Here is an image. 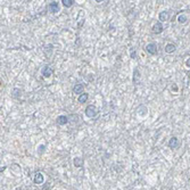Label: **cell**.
<instances>
[{"label": "cell", "mask_w": 190, "mask_h": 190, "mask_svg": "<svg viewBox=\"0 0 190 190\" xmlns=\"http://www.w3.org/2000/svg\"><path fill=\"white\" fill-rule=\"evenodd\" d=\"M84 114L89 119H94L98 115V108L96 107L95 105H88L86 107V110H84Z\"/></svg>", "instance_id": "6da1fadb"}, {"label": "cell", "mask_w": 190, "mask_h": 190, "mask_svg": "<svg viewBox=\"0 0 190 190\" xmlns=\"http://www.w3.org/2000/svg\"><path fill=\"white\" fill-rule=\"evenodd\" d=\"M145 50H146V53H147L148 55L154 56V55H156V53H157V44L154 43V42H150V43L146 44Z\"/></svg>", "instance_id": "7a4b0ae2"}, {"label": "cell", "mask_w": 190, "mask_h": 190, "mask_svg": "<svg viewBox=\"0 0 190 190\" xmlns=\"http://www.w3.org/2000/svg\"><path fill=\"white\" fill-rule=\"evenodd\" d=\"M48 9H49V11H50V13H53V14L58 13V11L61 10L59 2H57V1H51V2L48 5Z\"/></svg>", "instance_id": "3957f363"}, {"label": "cell", "mask_w": 190, "mask_h": 190, "mask_svg": "<svg viewBox=\"0 0 190 190\" xmlns=\"http://www.w3.org/2000/svg\"><path fill=\"white\" fill-rule=\"evenodd\" d=\"M167 146H168L171 149H177V148L180 147V141H179V139H178L177 137H172V138L168 140Z\"/></svg>", "instance_id": "277c9868"}, {"label": "cell", "mask_w": 190, "mask_h": 190, "mask_svg": "<svg viewBox=\"0 0 190 190\" xmlns=\"http://www.w3.org/2000/svg\"><path fill=\"white\" fill-rule=\"evenodd\" d=\"M53 73H54V71H53V68H51L49 65H44V66L41 68V74H42L44 77H50V76L53 75Z\"/></svg>", "instance_id": "5b68a950"}, {"label": "cell", "mask_w": 190, "mask_h": 190, "mask_svg": "<svg viewBox=\"0 0 190 190\" xmlns=\"http://www.w3.org/2000/svg\"><path fill=\"white\" fill-rule=\"evenodd\" d=\"M33 182L35 185H42L44 182V177L41 172H36L34 173V177H33Z\"/></svg>", "instance_id": "8992f818"}, {"label": "cell", "mask_w": 190, "mask_h": 190, "mask_svg": "<svg viewBox=\"0 0 190 190\" xmlns=\"http://www.w3.org/2000/svg\"><path fill=\"white\" fill-rule=\"evenodd\" d=\"M163 30H164V26H163V23H160V22H156L152 28V32L154 34H160Z\"/></svg>", "instance_id": "52a82bcc"}, {"label": "cell", "mask_w": 190, "mask_h": 190, "mask_svg": "<svg viewBox=\"0 0 190 190\" xmlns=\"http://www.w3.org/2000/svg\"><path fill=\"white\" fill-rule=\"evenodd\" d=\"M170 11L168 10H164V11H160L158 14V22L163 23V22H166L170 20Z\"/></svg>", "instance_id": "ba28073f"}, {"label": "cell", "mask_w": 190, "mask_h": 190, "mask_svg": "<svg viewBox=\"0 0 190 190\" xmlns=\"http://www.w3.org/2000/svg\"><path fill=\"white\" fill-rule=\"evenodd\" d=\"M56 122H57V124H59V125H66V124L69 122V116L59 115V116L56 119Z\"/></svg>", "instance_id": "9c48e42d"}, {"label": "cell", "mask_w": 190, "mask_h": 190, "mask_svg": "<svg viewBox=\"0 0 190 190\" xmlns=\"http://www.w3.org/2000/svg\"><path fill=\"white\" fill-rule=\"evenodd\" d=\"M175 50H177V47L173 43H166L165 47H164V51L166 54H173Z\"/></svg>", "instance_id": "30bf717a"}, {"label": "cell", "mask_w": 190, "mask_h": 190, "mask_svg": "<svg viewBox=\"0 0 190 190\" xmlns=\"http://www.w3.org/2000/svg\"><path fill=\"white\" fill-rule=\"evenodd\" d=\"M84 91V87L83 84H75V87L73 88V92L75 95H82Z\"/></svg>", "instance_id": "8fae6325"}, {"label": "cell", "mask_w": 190, "mask_h": 190, "mask_svg": "<svg viewBox=\"0 0 190 190\" xmlns=\"http://www.w3.org/2000/svg\"><path fill=\"white\" fill-rule=\"evenodd\" d=\"M140 77H141V73H140V71L138 68H135L134 72H133V83L137 84L140 81Z\"/></svg>", "instance_id": "7c38bea8"}, {"label": "cell", "mask_w": 190, "mask_h": 190, "mask_svg": "<svg viewBox=\"0 0 190 190\" xmlns=\"http://www.w3.org/2000/svg\"><path fill=\"white\" fill-rule=\"evenodd\" d=\"M138 114H139L140 116H146V115L148 114V108H147L146 106L141 105V106L138 108Z\"/></svg>", "instance_id": "4fadbf2b"}, {"label": "cell", "mask_w": 190, "mask_h": 190, "mask_svg": "<svg viewBox=\"0 0 190 190\" xmlns=\"http://www.w3.org/2000/svg\"><path fill=\"white\" fill-rule=\"evenodd\" d=\"M73 163H74V166L75 167H82L84 160H83L82 157H75V158L73 159Z\"/></svg>", "instance_id": "5bb4252c"}, {"label": "cell", "mask_w": 190, "mask_h": 190, "mask_svg": "<svg viewBox=\"0 0 190 190\" xmlns=\"http://www.w3.org/2000/svg\"><path fill=\"white\" fill-rule=\"evenodd\" d=\"M88 99H89V95L84 92V94H82V95L79 96L77 101H79L80 104H84V102H87V101H88Z\"/></svg>", "instance_id": "9a60e30c"}, {"label": "cell", "mask_w": 190, "mask_h": 190, "mask_svg": "<svg viewBox=\"0 0 190 190\" xmlns=\"http://www.w3.org/2000/svg\"><path fill=\"white\" fill-rule=\"evenodd\" d=\"M178 22L180 23V24H185V23H187L188 22V16L187 15H185V14H180L179 16H178Z\"/></svg>", "instance_id": "2e32d148"}, {"label": "cell", "mask_w": 190, "mask_h": 190, "mask_svg": "<svg viewBox=\"0 0 190 190\" xmlns=\"http://www.w3.org/2000/svg\"><path fill=\"white\" fill-rule=\"evenodd\" d=\"M62 3H63L64 7L66 8H69L74 5V0H62Z\"/></svg>", "instance_id": "e0dca14e"}, {"label": "cell", "mask_w": 190, "mask_h": 190, "mask_svg": "<svg viewBox=\"0 0 190 190\" xmlns=\"http://www.w3.org/2000/svg\"><path fill=\"white\" fill-rule=\"evenodd\" d=\"M130 57L132 59L137 58V50H135V48H130Z\"/></svg>", "instance_id": "ac0fdd59"}, {"label": "cell", "mask_w": 190, "mask_h": 190, "mask_svg": "<svg viewBox=\"0 0 190 190\" xmlns=\"http://www.w3.org/2000/svg\"><path fill=\"white\" fill-rule=\"evenodd\" d=\"M69 121L71 122H73V123H75V122H77L79 121V116L77 115H69Z\"/></svg>", "instance_id": "d6986e66"}, {"label": "cell", "mask_w": 190, "mask_h": 190, "mask_svg": "<svg viewBox=\"0 0 190 190\" xmlns=\"http://www.w3.org/2000/svg\"><path fill=\"white\" fill-rule=\"evenodd\" d=\"M20 94H21V89H14L13 90V97L14 98H18Z\"/></svg>", "instance_id": "ffe728a7"}, {"label": "cell", "mask_w": 190, "mask_h": 190, "mask_svg": "<svg viewBox=\"0 0 190 190\" xmlns=\"http://www.w3.org/2000/svg\"><path fill=\"white\" fill-rule=\"evenodd\" d=\"M44 150H46V146H44V145H40V146H39V148H38V154H40V155H41Z\"/></svg>", "instance_id": "44dd1931"}, {"label": "cell", "mask_w": 190, "mask_h": 190, "mask_svg": "<svg viewBox=\"0 0 190 190\" xmlns=\"http://www.w3.org/2000/svg\"><path fill=\"white\" fill-rule=\"evenodd\" d=\"M185 64H186V66H187L188 68H190V57H189V58H187V59H186Z\"/></svg>", "instance_id": "7402d4cb"}, {"label": "cell", "mask_w": 190, "mask_h": 190, "mask_svg": "<svg viewBox=\"0 0 190 190\" xmlns=\"http://www.w3.org/2000/svg\"><path fill=\"white\" fill-rule=\"evenodd\" d=\"M172 90H173V91H175V92H177V91H178V90H179V88H178V86H172Z\"/></svg>", "instance_id": "603a6c76"}]
</instances>
